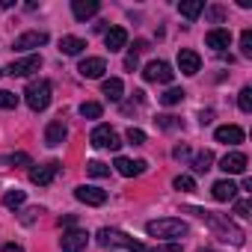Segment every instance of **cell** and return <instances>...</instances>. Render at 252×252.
I'll return each mask as SVG.
<instances>
[{
	"mask_svg": "<svg viewBox=\"0 0 252 252\" xmlns=\"http://www.w3.org/2000/svg\"><path fill=\"white\" fill-rule=\"evenodd\" d=\"M125 137H128V143H134V146H143L146 143V134L140 128H128V134H125Z\"/></svg>",
	"mask_w": 252,
	"mask_h": 252,
	"instance_id": "obj_34",
	"label": "cell"
},
{
	"mask_svg": "<svg viewBox=\"0 0 252 252\" xmlns=\"http://www.w3.org/2000/svg\"><path fill=\"white\" fill-rule=\"evenodd\" d=\"M60 169H63L60 160H48L45 166H33V169H30V181L39 184V187H48V184L60 175Z\"/></svg>",
	"mask_w": 252,
	"mask_h": 252,
	"instance_id": "obj_7",
	"label": "cell"
},
{
	"mask_svg": "<svg viewBox=\"0 0 252 252\" xmlns=\"http://www.w3.org/2000/svg\"><path fill=\"white\" fill-rule=\"evenodd\" d=\"M193 214H199V217L214 228V234H217L220 240H225V243H231V246H243L246 234H243V228H237L228 217H220V214H211V211H193Z\"/></svg>",
	"mask_w": 252,
	"mask_h": 252,
	"instance_id": "obj_1",
	"label": "cell"
},
{
	"mask_svg": "<svg viewBox=\"0 0 252 252\" xmlns=\"http://www.w3.org/2000/svg\"><path fill=\"white\" fill-rule=\"evenodd\" d=\"M240 54L243 57H252V30H243L240 33Z\"/></svg>",
	"mask_w": 252,
	"mask_h": 252,
	"instance_id": "obj_33",
	"label": "cell"
},
{
	"mask_svg": "<svg viewBox=\"0 0 252 252\" xmlns=\"http://www.w3.org/2000/svg\"><path fill=\"white\" fill-rule=\"evenodd\" d=\"M143 77H146L149 83H169V80L175 77V71H172V65H169V63L155 60V63H149V65L143 68Z\"/></svg>",
	"mask_w": 252,
	"mask_h": 252,
	"instance_id": "obj_6",
	"label": "cell"
},
{
	"mask_svg": "<svg viewBox=\"0 0 252 252\" xmlns=\"http://www.w3.org/2000/svg\"><path fill=\"white\" fill-rule=\"evenodd\" d=\"M116 172L119 175H125V178H137V175H143L146 172V160H128V158H116Z\"/></svg>",
	"mask_w": 252,
	"mask_h": 252,
	"instance_id": "obj_13",
	"label": "cell"
},
{
	"mask_svg": "<svg viewBox=\"0 0 252 252\" xmlns=\"http://www.w3.org/2000/svg\"><path fill=\"white\" fill-rule=\"evenodd\" d=\"M211 163H214V155H211L208 149H205V152H199V155L193 158V169H196V172H208V169H211Z\"/></svg>",
	"mask_w": 252,
	"mask_h": 252,
	"instance_id": "obj_27",
	"label": "cell"
},
{
	"mask_svg": "<svg viewBox=\"0 0 252 252\" xmlns=\"http://www.w3.org/2000/svg\"><path fill=\"white\" fill-rule=\"evenodd\" d=\"M0 252H24V246H18V243H3V249Z\"/></svg>",
	"mask_w": 252,
	"mask_h": 252,
	"instance_id": "obj_42",
	"label": "cell"
},
{
	"mask_svg": "<svg viewBox=\"0 0 252 252\" xmlns=\"http://www.w3.org/2000/svg\"><path fill=\"white\" fill-rule=\"evenodd\" d=\"M217 143H225V146H240L243 143V131L237 128V125H222V128H217Z\"/></svg>",
	"mask_w": 252,
	"mask_h": 252,
	"instance_id": "obj_19",
	"label": "cell"
},
{
	"mask_svg": "<svg viewBox=\"0 0 252 252\" xmlns=\"http://www.w3.org/2000/svg\"><path fill=\"white\" fill-rule=\"evenodd\" d=\"M146 48H149V42H143V39L134 42V54H140V51H146Z\"/></svg>",
	"mask_w": 252,
	"mask_h": 252,
	"instance_id": "obj_45",
	"label": "cell"
},
{
	"mask_svg": "<svg viewBox=\"0 0 252 252\" xmlns=\"http://www.w3.org/2000/svg\"><path fill=\"white\" fill-rule=\"evenodd\" d=\"M249 208H252L249 199H237V202H234V214H237V217H249Z\"/></svg>",
	"mask_w": 252,
	"mask_h": 252,
	"instance_id": "obj_37",
	"label": "cell"
},
{
	"mask_svg": "<svg viewBox=\"0 0 252 252\" xmlns=\"http://www.w3.org/2000/svg\"><path fill=\"white\" fill-rule=\"evenodd\" d=\"M83 48H86V42L77 39V36H63L60 39V54H65V57H77Z\"/></svg>",
	"mask_w": 252,
	"mask_h": 252,
	"instance_id": "obj_22",
	"label": "cell"
},
{
	"mask_svg": "<svg viewBox=\"0 0 252 252\" xmlns=\"http://www.w3.org/2000/svg\"><path fill=\"white\" fill-rule=\"evenodd\" d=\"M86 172H89L92 178H104V175H110V166L101 163V160H89V163H86Z\"/></svg>",
	"mask_w": 252,
	"mask_h": 252,
	"instance_id": "obj_29",
	"label": "cell"
},
{
	"mask_svg": "<svg viewBox=\"0 0 252 252\" xmlns=\"http://www.w3.org/2000/svg\"><path fill=\"white\" fill-rule=\"evenodd\" d=\"M178 68H181V74H199L202 71V57L196 54V51H181L178 54Z\"/></svg>",
	"mask_w": 252,
	"mask_h": 252,
	"instance_id": "obj_14",
	"label": "cell"
},
{
	"mask_svg": "<svg viewBox=\"0 0 252 252\" xmlns=\"http://www.w3.org/2000/svg\"><path fill=\"white\" fill-rule=\"evenodd\" d=\"M39 214H42V208H27V211H21V222H24V225H30V222H36V220H39Z\"/></svg>",
	"mask_w": 252,
	"mask_h": 252,
	"instance_id": "obj_35",
	"label": "cell"
},
{
	"mask_svg": "<svg viewBox=\"0 0 252 252\" xmlns=\"http://www.w3.org/2000/svg\"><path fill=\"white\" fill-rule=\"evenodd\" d=\"M95 237H98L101 246H122V249H131V252H149L146 243L134 240L131 234H125V231H119V228H101Z\"/></svg>",
	"mask_w": 252,
	"mask_h": 252,
	"instance_id": "obj_2",
	"label": "cell"
},
{
	"mask_svg": "<svg viewBox=\"0 0 252 252\" xmlns=\"http://www.w3.org/2000/svg\"><path fill=\"white\" fill-rule=\"evenodd\" d=\"M98 9H101L98 0H71V15H74L77 21H86V18L98 15Z\"/></svg>",
	"mask_w": 252,
	"mask_h": 252,
	"instance_id": "obj_16",
	"label": "cell"
},
{
	"mask_svg": "<svg viewBox=\"0 0 252 252\" xmlns=\"http://www.w3.org/2000/svg\"><path fill=\"white\" fill-rule=\"evenodd\" d=\"M15 107H18V95L0 89V110H15Z\"/></svg>",
	"mask_w": 252,
	"mask_h": 252,
	"instance_id": "obj_32",
	"label": "cell"
},
{
	"mask_svg": "<svg viewBox=\"0 0 252 252\" xmlns=\"http://www.w3.org/2000/svg\"><path fill=\"white\" fill-rule=\"evenodd\" d=\"M101 92L110 98V101H122V92H125V83L119 80V77H107L104 80V86H101Z\"/></svg>",
	"mask_w": 252,
	"mask_h": 252,
	"instance_id": "obj_23",
	"label": "cell"
},
{
	"mask_svg": "<svg viewBox=\"0 0 252 252\" xmlns=\"http://www.w3.org/2000/svg\"><path fill=\"white\" fill-rule=\"evenodd\" d=\"M24 101H27V107H30L33 113L48 110V104H51V83H48V80H33V83L24 89Z\"/></svg>",
	"mask_w": 252,
	"mask_h": 252,
	"instance_id": "obj_3",
	"label": "cell"
},
{
	"mask_svg": "<svg viewBox=\"0 0 252 252\" xmlns=\"http://www.w3.org/2000/svg\"><path fill=\"white\" fill-rule=\"evenodd\" d=\"M172 187L181 190V193H193V190H196V181H193L190 175H178V178L172 181Z\"/></svg>",
	"mask_w": 252,
	"mask_h": 252,
	"instance_id": "obj_31",
	"label": "cell"
},
{
	"mask_svg": "<svg viewBox=\"0 0 252 252\" xmlns=\"http://www.w3.org/2000/svg\"><path fill=\"white\" fill-rule=\"evenodd\" d=\"M65 134H68V131H65V125H63L60 119H54L48 128H45V143H48L51 149H57V146L65 143Z\"/></svg>",
	"mask_w": 252,
	"mask_h": 252,
	"instance_id": "obj_17",
	"label": "cell"
},
{
	"mask_svg": "<svg viewBox=\"0 0 252 252\" xmlns=\"http://www.w3.org/2000/svg\"><path fill=\"white\" fill-rule=\"evenodd\" d=\"M237 107H240L243 113H252V89H249V86L240 89V95H237Z\"/></svg>",
	"mask_w": 252,
	"mask_h": 252,
	"instance_id": "obj_30",
	"label": "cell"
},
{
	"mask_svg": "<svg viewBox=\"0 0 252 252\" xmlns=\"http://www.w3.org/2000/svg\"><path fill=\"white\" fill-rule=\"evenodd\" d=\"M158 122H160V128H166V131L178 128V122H175V116H158Z\"/></svg>",
	"mask_w": 252,
	"mask_h": 252,
	"instance_id": "obj_38",
	"label": "cell"
},
{
	"mask_svg": "<svg viewBox=\"0 0 252 252\" xmlns=\"http://www.w3.org/2000/svg\"><path fill=\"white\" fill-rule=\"evenodd\" d=\"M205 45L214 48V51H225V48L231 45V33L222 30V27H217V30H211V33L205 36Z\"/></svg>",
	"mask_w": 252,
	"mask_h": 252,
	"instance_id": "obj_21",
	"label": "cell"
},
{
	"mask_svg": "<svg viewBox=\"0 0 252 252\" xmlns=\"http://www.w3.org/2000/svg\"><path fill=\"white\" fill-rule=\"evenodd\" d=\"M74 199L77 202H83V205H92V208H101L104 202H107V190H101V187H77L74 190Z\"/></svg>",
	"mask_w": 252,
	"mask_h": 252,
	"instance_id": "obj_10",
	"label": "cell"
},
{
	"mask_svg": "<svg viewBox=\"0 0 252 252\" xmlns=\"http://www.w3.org/2000/svg\"><path fill=\"white\" fill-rule=\"evenodd\" d=\"M220 169L225 175H243L246 172V155L243 152H228L222 160H220Z\"/></svg>",
	"mask_w": 252,
	"mask_h": 252,
	"instance_id": "obj_11",
	"label": "cell"
},
{
	"mask_svg": "<svg viewBox=\"0 0 252 252\" xmlns=\"http://www.w3.org/2000/svg\"><path fill=\"white\" fill-rule=\"evenodd\" d=\"M172 155H175L178 160H187V158H190V149H187V146H178V149H175Z\"/></svg>",
	"mask_w": 252,
	"mask_h": 252,
	"instance_id": "obj_40",
	"label": "cell"
},
{
	"mask_svg": "<svg viewBox=\"0 0 252 252\" xmlns=\"http://www.w3.org/2000/svg\"><path fill=\"white\" fill-rule=\"evenodd\" d=\"M199 252H214V249H205V246H202V249H199Z\"/></svg>",
	"mask_w": 252,
	"mask_h": 252,
	"instance_id": "obj_46",
	"label": "cell"
},
{
	"mask_svg": "<svg viewBox=\"0 0 252 252\" xmlns=\"http://www.w3.org/2000/svg\"><path fill=\"white\" fill-rule=\"evenodd\" d=\"M202 9H205V3H202V0H184V3H178V12L184 15V18H199L202 15Z\"/></svg>",
	"mask_w": 252,
	"mask_h": 252,
	"instance_id": "obj_24",
	"label": "cell"
},
{
	"mask_svg": "<svg viewBox=\"0 0 252 252\" xmlns=\"http://www.w3.org/2000/svg\"><path fill=\"white\" fill-rule=\"evenodd\" d=\"M77 71H80V77H89V80H95V77H101V74L107 71V63H104L101 57H86V60L77 65Z\"/></svg>",
	"mask_w": 252,
	"mask_h": 252,
	"instance_id": "obj_15",
	"label": "cell"
},
{
	"mask_svg": "<svg viewBox=\"0 0 252 252\" xmlns=\"http://www.w3.org/2000/svg\"><path fill=\"white\" fill-rule=\"evenodd\" d=\"M60 225H68V228H71V225H74V217H71V214H65V217H60Z\"/></svg>",
	"mask_w": 252,
	"mask_h": 252,
	"instance_id": "obj_44",
	"label": "cell"
},
{
	"mask_svg": "<svg viewBox=\"0 0 252 252\" xmlns=\"http://www.w3.org/2000/svg\"><path fill=\"white\" fill-rule=\"evenodd\" d=\"M89 243V234L83 228H68L63 231V252H83Z\"/></svg>",
	"mask_w": 252,
	"mask_h": 252,
	"instance_id": "obj_9",
	"label": "cell"
},
{
	"mask_svg": "<svg viewBox=\"0 0 252 252\" xmlns=\"http://www.w3.org/2000/svg\"><path fill=\"white\" fill-rule=\"evenodd\" d=\"M184 89H178V86H172V89H166L163 95H160V104H166V107H172V104H181L184 101Z\"/></svg>",
	"mask_w": 252,
	"mask_h": 252,
	"instance_id": "obj_25",
	"label": "cell"
},
{
	"mask_svg": "<svg viewBox=\"0 0 252 252\" xmlns=\"http://www.w3.org/2000/svg\"><path fill=\"white\" fill-rule=\"evenodd\" d=\"M152 252H181V246H178V243H163V246H158V249H152Z\"/></svg>",
	"mask_w": 252,
	"mask_h": 252,
	"instance_id": "obj_39",
	"label": "cell"
},
{
	"mask_svg": "<svg viewBox=\"0 0 252 252\" xmlns=\"http://www.w3.org/2000/svg\"><path fill=\"white\" fill-rule=\"evenodd\" d=\"M104 42H107L110 51H125V45H128V30L125 27H110L104 33Z\"/></svg>",
	"mask_w": 252,
	"mask_h": 252,
	"instance_id": "obj_20",
	"label": "cell"
},
{
	"mask_svg": "<svg viewBox=\"0 0 252 252\" xmlns=\"http://www.w3.org/2000/svg\"><path fill=\"white\" fill-rule=\"evenodd\" d=\"M146 231H149L152 237H169V240H175V237L187 234V222L172 220V217H166V220H152V222L146 225Z\"/></svg>",
	"mask_w": 252,
	"mask_h": 252,
	"instance_id": "obj_4",
	"label": "cell"
},
{
	"mask_svg": "<svg viewBox=\"0 0 252 252\" xmlns=\"http://www.w3.org/2000/svg\"><path fill=\"white\" fill-rule=\"evenodd\" d=\"M6 160H9V163H21V166H33V160H30V155H24V152H18V155H9Z\"/></svg>",
	"mask_w": 252,
	"mask_h": 252,
	"instance_id": "obj_36",
	"label": "cell"
},
{
	"mask_svg": "<svg viewBox=\"0 0 252 252\" xmlns=\"http://www.w3.org/2000/svg\"><path fill=\"white\" fill-rule=\"evenodd\" d=\"M89 143L95 149H110V152H119V146H122V140L116 137V131L110 128V125H98V128L89 134Z\"/></svg>",
	"mask_w": 252,
	"mask_h": 252,
	"instance_id": "obj_5",
	"label": "cell"
},
{
	"mask_svg": "<svg viewBox=\"0 0 252 252\" xmlns=\"http://www.w3.org/2000/svg\"><path fill=\"white\" fill-rule=\"evenodd\" d=\"M0 74H3V71H0Z\"/></svg>",
	"mask_w": 252,
	"mask_h": 252,
	"instance_id": "obj_47",
	"label": "cell"
},
{
	"mask_svg": "<svg viewBox=\"0 0 252 252\" xmlns=\"http://www.w3.org/2000/svg\"><path fill=\"white\" fill-rule=\"evenodd\" d=\"M101 113H104V107L98 101H83L80 104V116L83 119H101Z\"/></svg>",
	"mask_w": 252,
	"mask_h": 252,
	"instance_id": "obj_26",
	"label": "cell"
},
{
	"mask_svg": "<svg viewBox=\"0 0 252 252\" xmlns=\"http://www.w3.org/2000/svg\"><path fill=\"white\" fill-rule=\"evenodd\" d=\"M48 42V33H42V30H30V33H21L18 39H15V51H33V48H42Z\"/></svg>",
	"mask_w": 252,
	"mask_h": 252,
	"instance_id": "obj_12",
	"label": "cell"
},
{
	"mask_svg": "<svg viewBox=\"0 0 252 252\" xmlns=\"http://www.w3.org/2000/svg\"><path fill=\"white\" fill-rule=\"evenodd\" d=\"M39 65H42V57H39V54H30V57L15 60L6 71H9L12 77H27V74H33V71H39Z\"/></svg>",
	"mask_w": 252,
	"mask_h": 252,
	"instance_id": "obj_8",
	"label": "cell"
},
{
	"mask_svg": "<svg viewBox=\"0 0 252 252\" xmlns=\"http://www.w3.org/2000/svg\"><path fill=\"white\" fill-rule=\"evenodd\" d=\"M211 196H214L217 202H231V199L237 196V184H234L231 178H222V181H217V184L211 187Z\"/></svg>",
	"mask_w": 252,
	"mask_h": 252,
	"instance_id": "obj_18",
	"label": "cell"
},
{
	"mask_svg": "<svg viewBox=\"0 0 252 252\" xmlns=\"http://www.w3.org/2000/svg\"><path fill=\"white\" fill-rule=\"evenodd\" d=\"M125 68H137V54H128V57H125Z\"/></svg>",
	"mask_w": 252,
	"mask_h": 252,
	"instance_id": "obj_41",
	"label": "cell"
},
{
	"mask_svg": "<svg viewBox=\"0 0 252 252\" xmlns=\"http://www.w3.org/2000/svg\"><path fill=\"white\" fill-rule=\"evenodd\" d=\"M24 199H27V196H24V190H9V193L3 196V205L15 211V208H21V205H24Z\"/></svg>",
	"mask_w": 252,
	"mask_h": 252,
	"instance_id": "obj_28",
	"label": "cell"
},
{
	"mask_svg": "<svg viewBox=\"0 0 252 252\" xmlns=\"http://www.w3.org/2000/svg\"><path fill=\"white\" fill-rule=\"evenodd\" d=\"M211 119H214V113H211V110H205V113L199 116V122H202V125H211Z\"/></svg>",
	"mask_w": 252,
	"mask_h": 252,
	"instance_id": "obj_43",
	"label": "cell"
}]
</instances>
